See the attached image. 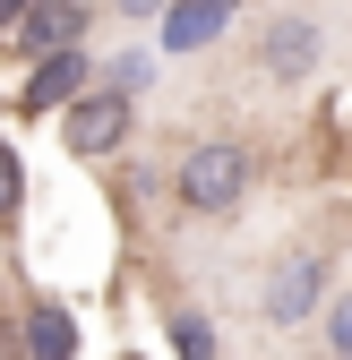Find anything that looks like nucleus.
I'll return each instance as SVG.
<instances>
[{
    "instance_id": "3",
    "label": "nucleus",
    "mask_w": 352,
    "mask_h": 360,
    "mask_svg": "<svg viewBox=\"0 0 352 360\" xmlns=\"http://www.w3.org/2000/svg\"><path fill=\"white\" fill-rule=\"evenodd\" d=\"M61 138H69V155H112L120 138H129V86H77V95L61 103Z\"/></svg>"
},
{
    "instance_id": "10",
    "label": "nucleus",
    "mask_w": 352,
    "mask_h": 360,
    "mask_svg": "<svg viewBox=\"0 0 352 360\" xmlns=\"http://www.w3.org/2000/svg\"><path fill=\"white\" fill-rule=\"evenodd\" d=\"M18 206H26V180H18V155L0 146V223H18Z\"/></svg>"
},
{
    "instance_id": "11",
    "label": "nucleus",
    "mask_w": 352,
    "mask_h": 360,
    "mask_svg": "<svg viewBox=\"0 0 352 360\" xmlns=\"http://www.w3.org/2000/svg\"><path fill=\"white\" fill-rule=\"evenodd\" d=\"M172 343L206 360V352H215V326H206V318H189V309H181V318H172Z\"/></svg>"
},
{
    "instance_id": "8",
    "label": "nucleus",
    "mask_w": 352,
    "mask_h": 360,
    "mask_svg": "<svg viewBox=\"0 0 352 360\" xmlns=\"http://www.w3.org/2000/svg\"><path fill=\"white\" fill-rule=\"evenodd\" d=\"M26 352H43V360H69V352H77V326H69V309L34 300V318H26Z\"/></svg>"
},
{
    "instance_id": "5",
    "label": "nucleus",
    "mask_w": 352,
    "mask_h": 360,
    "mask_svg": "<svg viewBox=\"0 0 352 360\" xmlns=\"http://www.w3.org/2000/svg\"><path fill=\"white\" fill-rule=\"evenodd\" d=\"M77 86H86V52H69V43H61V52H34V69H26V86H18V112L43 120V112H61Z\"/></svg>"
},
{
    "instance_id": "6",
    "label": "nucleus",
    "mask_w": 352,
    "mask_h": 360,
    "mask_svg": "<svg viewBox=\"0 0 352 360\" xmlns=\"http://www.w3.org/2000/svg\"><path fill=\"white\" fill-rule=\"evenodd\" d=\"M232 18H241V0H163V52H206L215 34H232Z\"/></svg>"
},
{
    "instance_id": "7",
    "label": "nucleus",
    "mask_w": 352,
    "mask_h": 360,
    "mask_svg": "<svg viewBox=\"0 0 352 360\" xmlns=\"http://www.w3.org/2000/svg\"><path fill=\"white\" fill-rule=\"evenodd\" d=\"M69 34H77V9H61V0H34V9L9 26V52H61Z\"/></svg>"
},
{
    "instance_id": "1",
    "label": "nucleus",
    "mask_w": 352,
    "mask_h": 360,
    "mask_svg": "<svg viewBox=\"0 0 352 360\" xmlns=\"http://www.w3.org/2000/svg\"><path fill=\"white\" fill-rule=\"evenodd\" d=\"M249 180H258V155L241 138H198L181 155V172H172V198H181L189 214H232L249 198Z\"/></svg>"
},
{
    "instance_id": "13",
    "label": "nucleus",
    "mask_w": 352,
    "mask_h": 360,
    "mask_svg": "<svg viewBox=\"0 0 352 360\" xmlns=\"http://www.w3.org/2000/svg\"><path fill=\"white\" fill-rule=\"evenodd\" d=\"M129 9H146V0H129Z\"/></svg>"
},
{
    "instance_id": "12",
    "label": "nucleus",
    "mask_w": 352,
    "mask_h": 360,
    "mask_svg": "<svg viewBox=\"0 0 352 360\" xmlns=\"http://www.w3.org/2000/svg\"><path fill=\"white\" fill-rule=\"evenodd\" d=\"M26 9H34V0H0V43H9V26H18Z\"/></svg>"
},
{
    "instance_id": "4",
    "label": "nucleus",
    "mask_w": 352,
    "mask_h": 360,
    "mask_svg": "<svg viewBox=\"0 0 352 360\" xmlns=\"http://www.w3.org/2000/svg\"><path fill=\"white\" fill-rule=\"evenodd\" d=\"M318 60H327V26H318V18H301V9L275 18L267 34H258V69H267L275 86H301Z\"/></svg>"
},
{
    "instance_id": "2",
    "label": "nucleus",
    "mask_w": 352,
    "mask_h": 360,
    "mask_svg": "<svg viewBox=\"0 0 352 360\" xmlns=\"http://www.w3.org/2000/svg\"><path fill=\"white\" fill-rule=\"evenodd\" d=\"M258 309H267V326H301L327 309V249H284L267 266V292H258Z\"/></svg>"
},
{
    "instance_id": "9",
    "label": "nucleus",
    "mask_w": 352,
    "mask_h": 360,
    "mask_svg": "<svg viewBox=\"0 0 352 360\" xmlns=\"http://www.w3.org/2000/svg\"><path fill=\"white\" fill-rule=\"evenodd\" d=\"M327 352H344V360H352V292H335V300H327Z\"/></svg>"
}]
</instances>
